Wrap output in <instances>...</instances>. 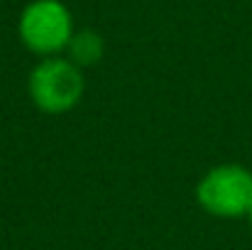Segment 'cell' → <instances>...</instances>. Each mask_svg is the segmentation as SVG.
<instances>
[{
	"label": "cell",
	"mask_w": 252,
	"mask_h": 250,
	"mask_svg": "<svg viewBox=\"0 0 252 250\" xmlns=\"http://www.w3.org/2000/svg\"><path fill=\"white\" fill-rule=\"evenodd\" d=\"M196 199L211 216H248L252 209V172L238 165L213 167L196 186Z\"/></svg>",
	"instance_id": "1"
},
{
	"label": "cell",
	"mask_w": 252,
	"mask_h": 250,
	"mask_svg": "<svg viewBox=\"0 0 252 250\" xmlns=\"http://www.w3.org/2000/svg\"><path fill=\"white\" fill-rule=\"evenodd\" d=\"M30 96L44 113H66L84 96V76L74 62L47 59L30 76Z\"/></svg>",
	"instance_id": "2"
},
{
	"label": "cell",
	"mask_w": 252,
	"mask_h": 250,
	"mask_svg": "<svg viewBox=\"0 0 252 250\" xmlns=\"http://www.w3.org/2000/svg\"><path fill=\"white\" fill-rule=\"evenodd\" d=\"M20 37L37 54H54L69 47L71 15L59 0H34L20 17Z\"/></svg>",
	"instance_id": "3"
},
{
	"label": "cell",
	"mask_w": 252,
	"mask_h": 250,
	"mask_svg": "<svg viewBox=\"0 0 252 250\" xmlns=\"http://www.w3.org/2000/svg\"><path fill=\"white\" fill-rule=\"evenodd\" d=\"M69 52H71V62L74 64L91 67V64H95L103 57V39L93 30H81L79 35L71 37Z\"/></svg>",
	"instance_id": "4"
},
{
	"label": "cell",
	"mask_w": 252,
	"mask_h": 250,
	"mask_svg": "<svg viewBox=\"0 0 252 250\" xmlns=\"http://www.w3.org/2000/svg\"><path fill=\"white\" fill-rule=\"evenodd\" d=\"M248 218H250V221H252V209H250V214H248Z\"/></svg>",
	"instance_id": "5"
}]
</instances>
